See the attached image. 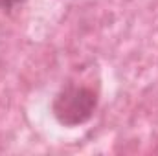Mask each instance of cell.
<instances>
[{
	"instance_id": "6da1fadb",
	"label": "cell",
	"mask_w": 158,
	"mask_h": 156,
	"mask_svg": "<svg viewBox=\"0 0 158 156\" xmlns=\"http://www.w3.org/2000/svg\"><path fill=\"white\" fill-rule=\"evenodd\" d=\"M96 94L86 86H68L53 101L55 117L68 127L86 121L96 109Z\"/></svg>"
},
{
	"instance_id": "7a4b0ae2",
	"label": "cell",
	"mask_w": 158,
	"mask_h": 156,
	"mask_svg": "<svg viewBox=\"0 0 158 156\" xmlns=\"http://www.w3.org/2000/svg\"><path fill=\"white\" fill-rule=\"evenodd\" d=\"M20 0H0V9H9L13 6H17Z\"/></svg>"
}]
</instances>
